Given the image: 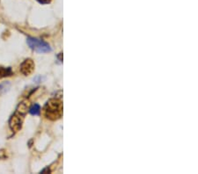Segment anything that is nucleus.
<instances>
[{
    "instance_id": "obj_1",
    "label": "nucleus",
    "mask_w": 198,
    "mask_h": 174,
    "mask_svg": "<svg viewBox=\"0 0 198 174\" xmlns=\"http://www.w3.org/2000/svg\"><path fill=\"white\" fill-rule=\"evenodd\" d=\"M44 115L47 119L56 121L63 115V104L57 99H50L44 106Z\"/></svg>"
},
{
    "instance_id": "obj_2",
    "label": "nucleus",
    "mask_w": 198,
    "mask_h": 174,
    "mask_svg": "<svg viewBox=\"0 0 198 174\" xmlns=\"http://www.w3.org/2000/svg\"><path fill=\"white\" fill-rule=\"evenodd\" d=\"M27 43L31 49L37 53H48L51 52L52 50L50 46L47 42L37 38L28 37L27 39Z\"/></svg>"
},
{
    "instance_id": "obj_3",
    "label": "nucleus",
    "mask_w": 198,
    "mask_h": 174,
    "mask_svg": "<svg viewBox=\"0 0 198 174\" xmlns=\"http://www.w3.org/2000/svg\"><path fill=\"white\" fill-rule=\"evenodd\" d=\"M24 115L19 114L18 112H15L14 114H12V117L9 120V127L11 130L13 132H18L22 128V123H23Z\"/></svg>"
},
{
    "instance_id": "obj_4",
    "label": "nucleus",
    "mask_w": 198,
    "mask_h": 174,
    "mask_svg": "<svg viewBox=\"0 0 198 174\" xmlns=\"http://www.w3.org/2000/svg\"><path fill=\"white\" fill-rule=\"evenodd\" d=\"M35 68V65L34 61L28 58V59H26L20 65V72L24 76H29L34 72Z\"/></svg>"
},
{
    "instance_id": "obj_5",
    "label": "nucleus",
    "mask_w": 198,
    "mask_h": 174,
    "mask_svg": "<svg viewBox=\"0 0 198 174\" xmlns=\"http://www.w3.org/2000/svg\"><path fill=\"white\" fill-rule=\"evenodd\" d=\"M12 75V70L11 67H2L0 66V79L6 77H10Z\"/></svg>"
},
{
    "instance_id": "obj_6",
    "label": "nucleus",
    "mask_w": 198,
    "mask_h": 174,
    "mask_svg": "<svg viewBox=\"0 0 198 174\" xmlns=\"http://www.w3.org/2000/svg\"><path fill=\"white\" fill-rule=\"evenodd\" d=\"M11 88V84L10 82H4L2 84H0V95L2 94H5L6 93H7Z\"/></svg>"
},
{
    "instance_id": "obj_7",
    "label": "nucleus",
    "mask_w": 198,
    "mask_h": 174,
    "mask_svg": "<svg viewBox=\"0 0 198 174\" xmlns=\"http://www.w3.org/2000/svg\"><path fill=\"white\" fill-rule=\"evenodd\" d=\"M29 113L32 115H39L41 113V107L38 104H35L29 108Z\"/></svg>"
},
{
    "instance_id": "obj_8",
    "label": "nucleus",
    "mask_w": 198,
    "mask_h": 174,
    "mask_svg": "<svg viewBox=\"0 0 198 174\" xmlns=\"http://www.w3.org/2000/svg\"><path fill=\"white\" fill-rule=\"evenodd\" d=\"M40 4H42V5H46V4H48L51 2V0H37Z\"/></svg>"
}]
</instances>
